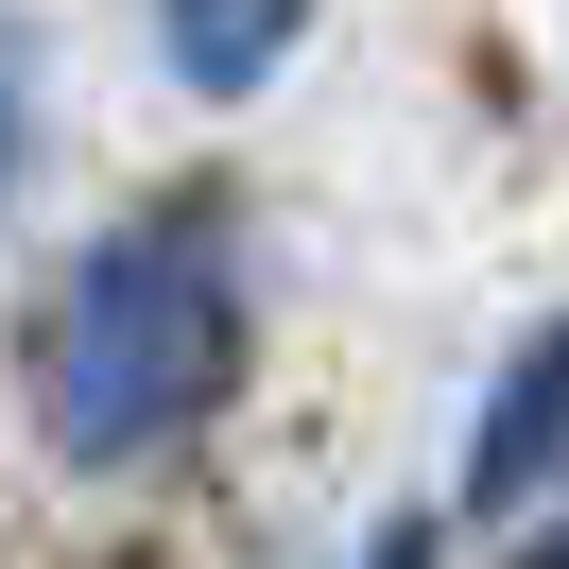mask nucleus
<instances>
[{
    "label": "nucleus",
    "instance_id": "obj_4",
    "mask_svg": "<svg viewBox=\"0 0 569 569\" xmlns=\"http://www.w3.org/2000/svg\"><path fill=\"white\" fill-rule=\"evenodd\" d=\"M0 190H18V36H0Z\"/></svg>",
    "mask_w": 569,
    "mask_h": 569
},
{
    "label": "nucleus",
    "instance_id": "obj_1",
    "mask_svg": "<svg viewBox=\"0 0 569 569\" xmlns=\"http://www.w3.org/2000/svg\"><path fill=\"white\" fill-rule=\"evenodd\" d=\"M36 397H52V449L70 466H156L242 397V259H224V208H139L70 259L52 293V346H36Z\"/></svg>",
    "mask_w": 569,
    "mask_h": 569
},
{
    "label": "nucleus",
    "instance_id": "obj_3",
    "mask_svg": "<svg viewBox=\"0 0 569 569\" xmlns=\"http://www.w3.org/2000/svg\"><path fill=\"white\" fill-rule=\"evenodd\" d=\"M311 36V0H156V52H173L208 104H242V87H277V52Z\"/></svg>",
    "mask_w": 569,
    "mask_h": 569
},
{
    "label": "nucleus",
    "instance_id": "obj_5",
    "mask_svg": "<svg viewBox=\"0 0 569 569\" xmlns=\"http://www.w3.org/2000/svg\"><path fill=\"white\" fill-rule=\"evenodd\" d=\"M535 569H569V552H535Z\"/></svg>",
    "mask_w": 569,
    "mask_h": 569
},
{
    "label": "nucleus",
    "instance_id": "obj_2",
    "mask_svg": "<svg viewBox=\"0 0 569 569\" xmlns=\"http://www.w3.org/2000/svg\"><path fill=\"white\" fill-rule=\"evenodd\" d=\"M552 466H569V311L535 328L518 362H500V397H483V449H466V500H483V518H518Z\"/></svg>",
    "mask_w": 569,
    "mask_h": 569
}]
</instances>
